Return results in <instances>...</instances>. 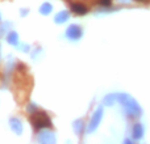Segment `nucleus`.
Here are the masks:
<instances>
[{
	"mask_svg": "<svg viewBox=\"0 0 150 144\" xmlns=\"http://www.w3.org/2000/svg\"><path fill=\"white\" fill-rule=\"evenodd\" d=\"M70 9L71 12H74L78 16H83L88 12V7L83 3H75V1H70Z\"/></svg>",
	"mask_w": 150,
	"mask_h": 144,
	"instance_id": "6",
	"label": "nucleus"
},
{
	"mask_svg": "<svg viewBox=\"0 0 150 144\" xmlns=\"http://www.w3.org/2000/svg\"><path fill=\"white\" fill-rule=\"evenodd\" d=\"M26 13H28V9H23V10H21V16H26Z\"/></svg>",
	"mask_w": 150,
	"mask_h": 144,
	"instance_id": "19",
	"label": "nucleus"
},
{
	"mask_svg": "<svg viewBox=\"0 0 150 144\" xmlns=\"http://www.w3.org/2000/svg\"><path fill=\"white\" fill-rule=\"evenodd\" d=\"M120 1H121V3H129L130 0H120Z\"/></svg>",
	"mask_w": 150,
	"mask_h": 144,
	"instance_id": "21",
	"label": "nucleus"
},
{
	"mask_svg": "<svg viewBox=\"0 0 150 144\" xmlns=\"http://www.w3.org/2000/svg\"><path fill=\"white\" fill-rule=\"evenodd\" d=\"M7 42L13 46H17L18 45V34L16 31H9L7 34Z\"/></svg>",
	"mask_w": 150,
	"mask_h": 144,
	"instance_id": "12",
	"label": "nucleus"
},
{
	"mask_svg": "<svg viewBox=\"0 0 150 144\" xmlns=\"http://www.w3.org/2000/svg\"><path fill=\"white\" fill-rule=\"evenodd\" d=\"M16 70L18 72H21V73H25L28 68H26V66L24 64V63H17V64H16Z\"/></svg>",
	"mask_w": 150,
	"mask_h": 144,
	"instance_id": "15",
	"label": "nucleus"
},
{
	"mask_svg": "<svg viewBox=\"0 0 150 144\" xmlns=\"http://www.w3.org/2000/svg\"><path fill=\"white\" fill-rule=\"evenodd\" d=\"M145 134V129H144L142 123H134L132 127V138L133 140H141Z\"/></svg>",
	"mask_w": 150,
	"mask_h": 144,
	"instance_id": "7",
	"label": "nucleus"
},
{
	"mask_svg": "<svg viewBox=\"0 0 150 144\" xmlns=\"http://www.w3.org/2000/svg\"><path fill=\"white\" fill-rule=\"evenodd\" d=\"M52 10H53V5L50 4V3H44V4L40 7V13H41V15H44V16L50 15V13H52Z\"/></svg>",
	"mask_w": 150,
	"mask_h": 144,
	"instance_id": "13",
	"label": "nucleus"
},
{
	"mask_svg": "<svg viewBox=\"0 0 150 144\" xmlns=\"http://www.w3.org/2000/svg\"><path fill=\"white\" fill-rule=\"evenodd\" d=\"M17 46H18V49H20L23 52H29V51H30V46H29L28 43H23V45L18 43Z\"/></svg>",
	"mask_w": 150,
	"mask_h": 144,
	"instance_id": "17",
	"label": "nucleus"
},
{
	"mask_svg": "<svg viewBox=\"0 0 150 144\" xmlns=\"http://www.w3.org/2000/svg\"><path fill=\"white\" fill-rule=\"evenodd\" d=\"M30 122H32V126L36 131H41L44 129H47V127H52V119L50 117L45 113L44 110H37L36 113L30 114Z\"/></svg>",
	"mask_w": 150,
	"mask_h": 144,
	"instance_id": "2",
	"label": "nucleus"
},
{
	"mask_svg": "<svg viewBox=\"0 0 150 144\" xmlns=\"http://www.w3.org/2000/svg\"><path fill=\"white\" fill-rule=\"evenodd\" d=\"M73 127H74L75 134H76L78 136H82L83 132H84V122H83L82 119H76V121L74 122Z\"/></svg>",
	"mask_w": 150,
	"mask_h": 144,
	"instance_id": "10",
	"label": "nucleus"
},
{
	"mask_svg": "<svg viewBox=\"0 0 150 144\" xmlns=\"http://www.w3.org/2000/svg\"><path fill=\"white\" fill-rule=\"evenodd\" d=\"M82 36H83V30L76 24H71V25L66 29V37H67L69 39H71V41H78V39L82 38Z\"/></svg>",
	"mask_w": 150,
	"mask_h": 144,
	"instance_id": "4",
	"label": "nucleus"
},
{
	"mask_svg": "<svg viewBox=\"0 0 150 144\" xmlns=\"http://www.w3.org/2000/svg\"><path fill=\"white\" fill-rule=\"evenodd\" d=\"M117 102H120V105L124 108L125 115L128 118L136 119L142 115V108L140 103L128 93H117Z\"/></svg>",
	"mask_w": 150,
	"mask_h": 144,
	"instance_id": "1",
	"label": "nucleus"
},
{
	"mask_svg": "<svg viewBox=\"0 0 150 144\" xmlns=\"http://www.w3.org/2000/svg\"><path fill=\"white\" fill-rule=\"evenodd\" d=\"M98 4L100 5V7H103V8H105V7H111L112 0H98Z\"/></svg>",
	"mask_w": 150,
	"mask_h": 144,
	"instance_id": "16",
	"label": "nucleus"
},
{
	"mask_svg": "<svg viewBox=\"0 0 150 144\" xmlns=\"http://www.w3.org/2000/svg\"><path fill=\"white\" fill-rule=\"evenodd\" d=\"M37 139L42 144H54L55 140H57L55 139V134L52 131H41L38 134V136H37Z\"/></svg>",
	"mask_w": 150,
	"mask_h": 144,
	"instance_id": "5",
	"label": "nucleus"
},
{
	"mask_svg": "<svg viewBox=\"0 0 150 144\" xmlns=\"http://www.w3.org/2000/svg\"><path fill=\"white\" fill-rule=\"evenodd\" d=\"M69 18H70V13H69L67 10H61V12H58L57 15H55L54 22L55 24H65L69 21Z\"/></svg>",
	"mask_w": 150,
	"mask_h": 144,
	"instance_id": "9",
	"label": "nucleus"
},
{
	"mask_svg": "<svg viewBox=\"0 0 150 144\" xmlns=\"http://www.w3.org/2000/svg\"><path fill=\"white\" fill-rule=\"evenodd\" d=\"M103 113H104L103 106H99V108L95 110V113H93L92 117H91L90 123H88V127H87V131H88V132L95 131V130L99 127V124H100L101 119H103Z\"/></svg>",
	"mask_w": 150,
	"mask_h": 144,
	"instance_id": "3",
	"label": "nucleus"
},
{
	"mask_svg": "<svg viewBox=\"0 0 150 144\" xmlns=\"http://www.w3.org/2000/svg\"><path fill=\"white\" fill-rule=\"evenodd\" d=\"M9 126H11V129H12V131L15 132V134H17V135L23 134V123H21V121L18 118H11L9 119Z\"/></svg>",
	"mask_w": 150,
	"mask_h": 144,
	"instance_id": "8",
	"label": "nucleus"
},
{
	"mask_svg": "<svg viewBox=\"0 0 150 144\" xmlns=\"http://www.w3.org/2000/svg\"><path fill=\"white\" fill-rule=\"evenodd\" d=\"M134 1H138V3H149L150 0H134Z\"/></svg>",
	"mask_w": 150,
	"mask_h": 144,
	"instance_id": "20",
	"label": "nucleus"
},
{
	"mask_svg": "<svg viewBox=\"0 0 150 144\" xmlns=\"http://www.w3.org/2000/svg\"><path fill=\"white\" fill-rule=\"evenodd\" d=\"M0 21H1V15H0Z\"/></svg>",
	"mask_w": 150,
	"mask_h": 144,
	"instance_id": "23",
	"label": "nucleus"
},
{
	"mask_svg": "<svg viewBox=\"0 0 150 144\" xmlns=\"http://www.w3.org/2000/svg\"><path fill=\"white\" fill-rule=\"evenodd\" d=\"M38 110L37 109V105L34 102H29V105L26 106V111H28L29 114H33V113H36V111Z\"/></svg>",
	"mask_w": 150,
	"mask_h": 144,
	"instance_id": "14",
	"label": "nucleus"
},
{
	"mask_svg": "<svg viewBox=\"0 0 150 144\" xmlns=\"http://www.w3.org/2000/svg\"><path fill=\"white\" fill-rule=\"evenodd\" d=\"M115 102H117V93H109L103 98L104 106H112Z\"/></svg>",
	"mask_w": 150,
	"mask_h": 144,
	"instance_id": "11",
	"label": "nucleus"
},
{
	"mask_svg": "<svg viewBox=\"0 0 150 144\" xmlns=\"http://www.w3.org/2000/svg\"><path fill=\"white\" fill-rule=\"evenodd\" d=\"M7 26H8V24H5V25L0 26V36H1V34L4 33V31H5V28H7Z\"/></svg>",
	"mask_w": 150,
	"mask_h": 144,
	"instance_id": "18",
	"label": "nucleus"
},
{
	"mask_svg": "<svg viewBox=\"0 0 150 144\" xmlns=\"http://www.w3.org/2000/svg\"><path fill=\"white\" fill-rule=\"evenodd\" d=\"M0 59H1V52H0Z\"/></svg>",
	"mask_w": 150,
	"mask_h": 144,
	"instance_id": "22",
	"label": "nucleus"
}]
</instances>
